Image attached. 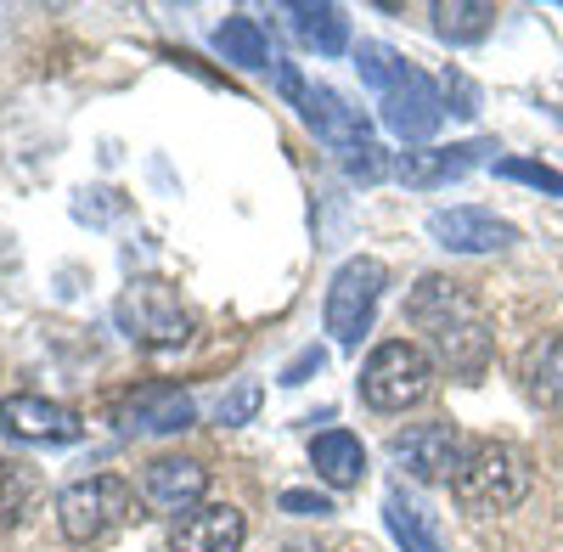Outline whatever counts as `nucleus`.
<instances>
[{
  "label": "nucleus",
  "instance_id": "nucleus-1",
  "mask_svg": "<svg viewBox=\"0 0 563 552\" xmlns=\"http://www.w3.org/2000/svg\"><path fill=\"white\" fill-rule=\"evenodd\" d=\"M406 310H411L417 328L434 339V350L451 373L479 378L490 366V328H485L479 305L462 294V283H451V276H422Z\"/></svg>",
  "mask_w": 563,
  "mask_h": 552
},
{
  "label": "nucleus",
  "instance_id": "nucleus-2",
  "mask_svg": "<svg viewBox=\"0 0 563 552\" xmlns=\"http://www.w3.org/2000/svg\"><path fill=\"white\" fill-rule=\"evenodd\" d=\"M451 490H456V501L467 514H512L530 496V456L519 445L485 440V445H474L462 456Z\"/></svg>",
  "mask_w": 563,
  "mask_h": 552
},
{
  "label": "nucleus",
  "instance_id": "nucleus-3",
  "mask_svg": "<svg viewBox=\"0 0 563 552\" xmlns=\"http://www.w3.org/2000/svg\"><path fill=\"white\" fill-rule=\"evenodd\" d=\"M113 321H119V333L141 350H180L186 339H192V316H186L180 294L169 283H158V276L130 283L113 305Z\"/></svg>",
  "mask_w": 563,
  "mask_h": 552
},
{
  "label": "nucleus",
  "instance_id": "nucleus-4",
  "mask_svg": "<svg viewBox=\"0 0 563 552\" xmlns=\"http://www.w3.org/2000/svg\"><path fill=\"white\" fill-rule=\"evenodd\" d=\"M429 384H434V361L411 339L378 344L361 366V400L372 411H406V406H417L422 395H429Z\"/></svg>",
  "mask_w": 563,
  "mask_h": 552
},
{
  "label": "nucleus",
  "instance_id": "nucleus-5",
  "mask_svg": "<svg viewBox=\"0 0 563 552\" xmlns=\"http://www.w3.org/2000/svg\"><path fill=\"white\" fill-rule=\"evenodd\" d=\"M378 294H384V265L372 254H355L339 265L333 288H327V333H333L339 350H361L372 310H378Z\"/></svg>",
  "mask_w": 563,
  "mask_h": 552
},
{
  "label": "nucleus",
  "instance_id": "nucleus-6",
  "mask_svg": "<svg viewBox=\"0 0 563 552\" xmlns=\"http://www.w3.org/2000/svg\"><path fill=\"white\" fill-rule=\"evenodd\" d=\"M135 508V490L113 474H90V479H74L63 496H57V525L68 541H102L113 525H124Z\"/></svg>",
  "mask_w": 563,
  "mask_h": 552
},
{
  "label": "nucleus",
  "instance_id": "nucleus-7",
  "mask_svg": "<svg viewBox=\"0 0 563 552\" xmlns=\"http://www.w3.org/2000/svg\"><path fill=\"white\" fill-rule=\"evenodd\" d=\"M389 456L400 463V474H411L417 485H440V479H456L467 445H462L456 423H411V429H400L389 440Z\"/></svg>",
  "mask_w": 563,
  "mask_h": 552
},
{
  "label": "nucleus",
  "instance_id": "nucleus-8",
  "mask_svg": "<svg viewBox=\"0 0 563 552\" xmlns=\"http://www.w3.org/2000/svg\"><path fill=\"white\" fill-rule=\"evenodd\" d=\"M113 423L124 434H180L198 423V400L175 384H141L113 406Z\"/></svg>",
  "mask_w": 563,
  "mask_h": 552
},
{
  "label": "nucleus",
  "instance_id": "nucleus-9",
  "mask_svg": "<svg viewBox=\"0 0 563 552\" xmlns=\"http://www.w3.org/2000/svg\"><path fill=\"white\" fill-rule=\"evenodd\" d=\"M440 119H445V97L422 68H406L384 90V124L400 135V142H429V135L440 130Z\"/></svg>",
  "mask_w": 563,
  "mask_h": 552
},
{
  "label": "nucleus",
  "instance_id": "nucleus-10",
  "mask_svg": "<svg viewBox=\"0 0 563 552\" xmlns=\"http://www.w3.org/2000/svg\"><path fill=\"white\" fill-rule=\"evenodd\" d=\"M0 434L29 440V445H74L85 423H79V411L45 400V395H7L0 400Z\"/></svg>",
  "mask_w": 563,
  "mask_h": 552
},
{
  "label": "nucleus",
  "instance_id": "nucleus-11",
  "mask_svg": "<svg viewBox=\"0 0 563 552\" xmlns=\"http://www.w3.org/2000/svg\"><path fill=\"white\" fill-rule=\"evenodd\" d=\"M299 113H305V124L321 135L327 147H344V153H361V147H372V135H366V113L361 108H350L333 85H305L299 90Z\"/></svg>",
  "mask_w": 563,
  "mask_h": 552
},
{
  "label": "nucleus",
  "instance_id": "nucleus-12",
  "mask_svg": "<svg viewBox=\"0 0 563 552\" xmlns=\"http://www.w3.org/2000/svg\"><path fill=\"white\" fill-rule=\"evenodd\" d=\"M429 238L451 254H490V249H507L519 243L507 220H496L490 209H434L429 214Z\"/></svg>",
  "mask_w": 563,
  "mask_h": 552
},
{
  "label": "nucleus",
  "instance_id": "nucleus-13",
  "mask_svg": "<svg viewBox=\"0 0 563 552\" xmlns=\"http://www.w3.org/2000/svg\"><path fill=\"white\" fill-rule=\"evenodd\" d=\"M243 536H249V519L231 501H203V508L175 519L169 552H243Z\"/></svg>",
  "mask_w": 563,
  "mask_h": 552
},
{
  "label": "nucleus",
  "instance_id": "nucleus-14",
  "mask_svg": "<svg viewBox=\"0 0 563 552\" xmlns=\"http://www.w3.org/2000/svg\"><path fill=\"white\" fill-rule=\"evenodd\" d=\"M203 490H209V468L186 463V456H158V463H147V474H141V496L164 514L203 508Z\"/></svg>",
  "mask_w": 563,
  "mask_h": 552
},
{
  "label": "nucleus",
  "instance_id": "nucleus-15",
  "mask_svg": "<svg viewBox=\"0 0 563 552\" xmlns=\"http://www.w3.org/2000/svg\"><path fill=\"white\" fill-rule=\"evenodd\" d=\"M485 153H490V142H462V147H422V153H406V158L395 164V175L406 180V187H417V192H434V187H445V180H462V175L474 169Z\"/></svg>",
  "mask_w": 563,
  "mask_h": 552
},
{
  "label": "nucleus",
  "instance_id": "nucleus-16",
  "mask_svg": "<svg viewBox=\"0 0 563 552\" xmlns=\"http://www.w3.org/2000/svg\"><path fill=\"white\" fill-rule=\"evenodd\" d=\"M310 463H316L321 485L350 490V485H361V474H366V451H361V440H355L350 429H327V434H316V445H310Z\"/></svg>",
  "mask_w": 563,
  "mask_h": 552
},
{
  "label": "nucleus",
  "instance_id": "nucleus-17",
  "mask_svg": "<svg viewBox=\"0 0 563 552\" xmlns=\"http://www.w3.org/2000/svg\"><path fill=\"white\" fill-rule=\"evenodd\" d=\"M384 519H389V536H395L406 552H445V536H440L434 514L422 508V501H411L400 485L384 496Z\"/></svg>",
  "mask_w": 563,
  "mask_h": 552
},
{
  "label": "nucleus",
  "instance_id": "nucleus-18",
  "mask_svg": "<svg viewBox=\"0 0 563 552\" xmlns=\"http://www.w3.org/2000/svg\"><path fill=\"white\" fill-rule=\"evenodd\" d=\"M288 23H294V34L310 45L316 57L350 52V18H344L339 7H310V0H294V7H288Z\"/></svg>",
  "mask_w": 563,
  "mask_h": 552
},
{
  "label": "nucleus",
  "instance_id": "nucleus-19",
  "mask_svg": "<svg viewBox=\"0 0 563 552\" xmlns=\"http://www.w3.org/2000/svg\"><path fill=\"white\" fill-rule=\"evenodd\" d=\"M519 378H525L530 400H541V406H563V333H541V339L525 350Z\"/></svg>",
  "mask_w": 563,
  "mask_h": 552
},
{
  "label": "nucleus",
  "instance_id": "nucleus-20",
  "mask_svg": "<svg viewBox=\"0 0 563 552\" xmlns=\"http://www.w3.org/2000/svg\"><path fill=\"white\" fill-rule=\"evenodd\" d=\"M496 29V7L490 0H440L434 7V34L451 45H479Z\"/></svg>",
  "mask_w": 563,
  "mask_h": 552
},
{
  "label": "nucleus",
  "instance_id": "nucleus-21",
  "mask_svg": "<svg viewBox=\"0 0 563 552\" xmlns=\"http://www.w3.org/2000/svg\"><path fill=\"white\" fill-rule=\"evenodd\" d=\"M214 52L225 57V63H238V68H271L276 57H271V40H265V29L254 23V18H225L220 29H214Z\"/></svg>",
  "mask_w": 563,
  "mask_h": 552
},
{
  "label": "nucleus",
  "instance_id": "nucleus-22",
  "mask_svg": "<svg viewBox=\"0 0 563 552\" xmlns=\"http://www.w3.org/2000/svg\"><path fill=\"white\" fill-rule=\"evenodd\" d=\"M40 496V479L29 463H12V456H0V525H23V514L34 508Z\"/></svg>",
  "mask_w": 563,
  "mask_h": 552
},
{
  "label": "nucleus",
  "instance_id": "nucleus-23",
  "mask_svg": "<svg viewBox=\"0 0 563 552\" xmlns=\"http://www.w3.org/2000/svg\"><path fill=\"white\" fill-rule=\"evenodd\" d=\"M355 68H361V79L372 85V90H378V97H384V90L411 68L400 52H389V45H378V40H366V45H355Z\"/></svg>",
  "mask_w": 563,
  "mask_h": 552
},
{
  "label": "nucleus",
  "instance_id": "nucleus-24",
  "mask_svg": "<svg viewBox=\"0 0 563 552\" xmlns=\"http://www.w3.org/2000/svg\"><path fill=\"white\" fill-rule=\"evenodd\" d=\"M260 400H265V389L254 384V378H243L231 395H220V406H214V423H225V429H238V423H249L254 411H260Z\"/></svg>",
  "mask_w": 563,
  "mask_h": 552
},
{
  "label": "nucleus",
  "instance_id": "nucleus-25",
  "mask_svg": "<svg viewBox=\"0 0 563 552\" xmlns=\"http://www.w3.org/2000/svg\"><path fill=\"white\" fill-rule=\"evenodd\" d=\"M496 175L525 180V187H541V192L563 198V175H558V169H547V164H530V158H501V164H496Z\"/></svg>",
  "mask_w": 563,
  "mask_h": 552
},
{
  "label": "nucleus",
  "instance_id": "nucleus-26",
  "mask_svg": "<svg viewBox=\"0 0 563 552\" xmlns=\"http://www.w3.org/2000/svg\"><path fill=\"white\" fill-rule=\"evenodd\" d=\"M282 514H294V519H327V514H333V496H321V490H282Z\"/></svg>",
  "mask_w": 563,
  "mask_h": 552
},
{
  "label": "nucleus",
  "instance_id": "nucleus-27",
  "mask_svg": "<svg viewBox=\"0 0 563 552\" xmlns=\"http://www.w3.org/2000/svg\"><path fill=\"white\" fill-rule=\"evenodd\" d=\"M321 366H327V350H299L288 366H282V384H288V389H299V384H310V373H321Z\"/></svg>",
  "mask_w": 563,
  "mask_h": 552
},
{
  "label": "nucleus",
  "instance_id": "nucleus-28",
  "mask_svg": "<svg viewBox=\"0 0 563 552\" xmlns=\"http://www.w3.org/2000/svg\"><path fill=\"white\" fill-rule=\"evenodd\" d=\"M350 180H378L384 175V147H361V153H350Z\"/></svg>",
  "mask_w": 563,
  "mask_h": 552
},
{
  "label": "nucleus",
  "instance_id": "nucleus-29",
  "mask_svg": "<svg viewBox=\"0 0 563 552\" xmlns=\"http://www.w3.org/2000/svg\"><path fill=\"white\" fill-rule=\"evenodd\" d=\"M445 90L456 97V108H451V113H462V119H474V113H479V90L467 85L462 74H451V79H445Z\"/></svg>",
  "mask_w": 563,
  "mask_h": 552
},
{
  "label": "nucleus",
  "instance_id": "nucleus-30",
  "mask_svg": "<svg viewBox=\"0 0 563 552\" xmlns=\"http://www.w3.org/2000/svg\"><path fill=\"white\" fill-rule=\"evenodd\" d=\"M288 552H305V547H288Z\"/></svg>",
  "mask_w": 563,
  "mask_h": 552
}]
</instances>
